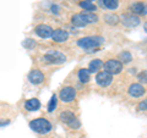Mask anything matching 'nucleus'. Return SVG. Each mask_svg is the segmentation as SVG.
Returning <instances> with one entry per match:
<instances>
[{
	"instance_id": "dca6fc26",
	"label": "nucleus",
	"mask_w": 147,
	"mask_h": 138,
	"mask_svg": "<svg viewBox=\"0 0 147 138\" xmlns=\"http://www.w3.org/2000/svg\"><path fill=\"white\" fill-rule=\"evenodd\" d=\"M90 70L88 68H81L77 73V76H79V80L82 82V83H87V82L90 81Z\"/></svg>"
},
{
	"instance_id": "aec40b11",
	"label": "nucleus",
	"mask_w": 147,
	"mask_h": 138,
	"mask_svg": "<svg viewBox=\"0 0 147 138\" xmlns=\"http://www.w3.org/2000/svg\"><path fill=\"white\" fill-rule=\"evenodd\" d=\"M80 6H81L82 9H85L86 11H94L96 9H97L94 4H92L91 1H86V0H84V1L80 3Z\"/></svg>"
},
{
	"instance_id": "a211bd4d",
	"label": "nucleus",
	"mask_w": 147,
	"mask_h": 138,
	"mask_svg": "<svg viewBox=\"0 0 147 138\" xmlns=\"http://www.w3.org/2000/svg\"><path fill=\"white\" fill-rule=\"evenodd\" d=\"M82 16H84L86 23H96L98 21V16L93 12H85L82 13Z\"/></svg>"
},
{
	"instance_id": "9b49d317",
	"label": "nucleus",
	"mask_w": 147,
	"mask_h": 138,
	"mask_svg": "<svg viewBox=\"0 0 147 138\" xmlns=\"http://www.w3.org/2000/svg\"><path fill=\"white\" fill-rule=\"evenodd\" d=\"M67 37H69V33L66 31L58 28V29H54V33H53L52 38H53V40H55V42L61 43V42H65V40L67 39Z\"/></svg>"
},
{
	"instance_id": "423d86ee",
	"label": "nucleus",
	"mask_w": 147,
	"mask_h": 138,
	"mask_svg": "<svg viewBox=\"0 0 147 138\" xmlns=\"http://www.w3.org/2000/svg\"><path fill=\"white\" fill-rule=\"evenodd\" d=\"M113 81V75L109 73L107 71H102V72H98L97 76H96V82L100 86V87H107L112 83Z\"/></svg>"
},
{
	"instance_id": "bb28decb",
	"label": "nucleus",
	"mask_w": 147,
	"mask_h": 138,
	"mask_svg": "<svg viewBox=\"0 0 147 138\" xmlns=\"http://www.w3.org/2000/svg\"><path fill=\"white\" fill-rule=\"evenodd\" d=\"M86 1H93V0H86Z\"/></svg>"
},
{
	"instance_id": "f3484780",
	"label": "nucleus",
	"mask_w": 147,
	"mask_h": 138,
	"mask_svg": "<svg viewBox=\"0 0 147 138\" xmlns=\"http://www.w3.org/2000/svg\"><path fill=\"white\" fill-rule=\"evenodd\" d=\"M103 66V62L99 60V59H94L90 62V66H88V70L90 72H97L100 67Z\"/></svg>"
},
{
	"instance_id": "f257e3e1",
	"label": "nucleus",
	"mask_w": 147,
	"mask_h": 138,
	"mask_svg": "<svg viewBox=\"0 0 147 138\" xmlns=\"http://www.w3.org/2000/svg\"><path fill=\"white\" fill-rule=\"evenodd\" d=\"M104 42V38L100 36H91V37H85L77 40V45L82 49H93L102 45Z\"/></svg>"
},
{
	"instance_id": "a878e982",
	"label": "nucleus",
	"mask_w": 147,
	"mask_h": 138,
	"mask_svg": "<svg viewBox=\"0 0 147 138\" xmlns=\"http://www.w3.org/2000/svg\"><path fill=\"white\" fill-rule=\"evenodd\" d=\"M139 109L140 110H147V99H144L142 102L139 104Z\"/></svg>"
},
{
	"instance_id": "2eb2a0df",
	"label": "nucleus",
	"mask_w": 147,
	"mask_h": 138,
	"mask_svg": "<svg viewBox=\"0 0 147 138\" xmlns=\"http://www.w3.org/2000/svg\"><path fill=\"white\" fill-rule=\"evenodd\" d=\"M71 22H72V25L76 26V27H85L87 25L84 16H82V13H76V15H74L71 17Z\"/></svg>"
},
{
	"instance_id": "b1692460",
	"label": "nucleus",
	"mask_w": 147,
	"mask_h": 138,
	"mask_svg": "<svg viewBox=\"0 0 147 138\" xmlns=\"http://www.w3.org/2000/svg\"><path fill=\"white\" fill-rule=\"evenodd\" d=\"M24 47L27 48V49H33L36 47V42H34L33 39H25Z\"/></svg>"
},
{
	"instance_id": "1a4fd4ad",
	"label": "nucleus",
	"mask_w": 147,
	"mask_h": 138,
	"mask_svg": "<svg viewBox=\"0 0 147 138\" xmlns=\"http://www.w3.org/2000/svg\"><path fill=\"white\" fill-rule=\"evenodd\" d=\"M28 81L33 84H39L44 81V75L39 70H32L28 75Z\"/></svg>"
},
{
	"instance_id": "ddd939ff",
	"label": "nucleus",
	"mask_w": 147,
	"mask_h": 138,
	"mask_svg": "<svg viewBox=\"0 0 147 138\" xmlns=\"http://www.w3.org/2000/svg\"><path fill=\"white\" fill-rule=\"evenodd\" d=\"M131 11L137 15H147V5L144 3H135L131 5Z\"/></svg>"
},
{
	"instance_id": "9d476101",
	"label": "nucleus",
	"mask_w": 147,
	"mask_h": 138,
	"mask_svg": "<svg viewBox=\"0 0 147 138\" xmlns=\"http://www.w3.org/2000/svg\"><path fill=\"white\" fill-rule=\"evenodd\" d=\"M144 93H145V88L140 83H132L130 87H129V94L131 96L137 98V96H141Z\"/></svg>"
},
{
	"instance_id": "5701e85b",
	"label": "nucleus",
	"mask_w": 147,
	"mask_h": 138,
	"mask_svg": "<svg viewBox=\"0 0 147 138\" xmlns=\"http://www.w3.org/2000/svg\"><path fill=\"white\" fill-rule=\"evenodd\" d=\"M105 21H107V23H109V25H117L119 18L115 15H107L105 16Z\"/></svg>"
},
{
	"instance_id": "f03ea898",
	"label": "nucleus",
	"mask_w": 147,
	"mask_h": 138,
	"mask_svg": "<svg viewBox=\"0 0 147 138\" xmlns=\"http://www.w3.org/2000/svg\"><path fill=\"white\" fill-rule=\"evenodd\" d=\"M30 127L37 133H40V135H44V133H48L52 130V123L45 119H36V120L30 122Z\"/></svg>"
},
{
	"instance_id": "0eeeda50",
	"label": "nucleus",
	"mask_w": 147,
	"mask_h": 138,
	"mask_svg": "<svg viewBox=\"0 0 147 138\" xmlns=\"http://www.w3.org/2000/svg\"><path fill=\"white\" fill-rule=\"evenodd\" d=\"M59 96H60V99L63 100L64 103H70V102H72V100L75 99L76 90H75V88H72V87H65V88H63L60 90Z\"/></svg>"
},
{
	"instance_id": "6ab92c4d",
	"label": "nucleus",
	"mask_w": 147,
	"mask_h": 138,
	"mask_svg": "<svg viewBox=\"0 0 147 138\" xmlns=\"http://www.w3.org/2000/svg\"><path fill=\"white\" fill-rule=\"evenodd\" d=\"M103 4L109 10H115L119 5V0H103Z\"/></svg>"
},
{
	"instance_id": "393cba45",
	"label": "nucleus",
	"mask_w": 147,
	"mask_h": 138,
	"mask_svg": "<svg viewBox=\"0 0 147 138\" xmlns=\"http://www.w3.org/2000/svg\"><path fill=\"white\" fill-rule=\"evenodd\" d=\"M137 80L142 83H147V71H142L139 73V76H137Z\"/></svg>"
},
{
	"instance_id": "4be33fe9",
	"label": "nucleus",
	"mask_w": 147,
	"mask_h": 138,
	"mask_svg": "<svg viewBox=\"0 0 147 138\" xmlns=\"http://www.w3.org/2000/svg\"><path fill=\"white\" fill-rule=\"evenodd\" d=\"M57 102H58L57 96H55V95H53L52 98H50V102H49V104H48V111H49V113L54 111L55 107H57Z\"/></svg>"
},
{
	"instance_id": "7ed1b4c3",
	"label": "nucleus",
	"mask_w": 147,
	"mask_h": 138,
	"mask_svg": "<svg viewBox=\"0 0 147 138\" xmlns=\"http://www.w3.org/2000/svg\"><path fill=\"white\" fill-rule=\"evenodd\" d=\"M121 70H123V62L119 60L110 59V60H108L104 64V71L112 73V75H117V73L121 72Z\"/></svg>"
},
{
	"instance_id": "4468645a",
	"label": "nucleus",
	"mask_w": 147,
	"mask_h": 138,
	"mask_svg": "<svg viewBox=\"0 0 147 138\" xmlns=\"http://www.w3.org/2000/svg\"><path fill=\"white\" fill-rule=\"evenodd\" d=\"M25 108L28 110V111H36V110H38L40 108V103H39V100L36 98L30 99L25 103Z\"/></svg>"
},
{
	"instance_id": "f8f14e48",
	"label": "nucleus",
	"mask_w": 147,
	"mask_h": 138,
	"mask_svg": "<svg viewBox=\"0 0 147 138\" xmlns=\"http://www.w3.org/2000/svg\"><path fill=\"white\" fill-rule=\"evenodd\" d=\"M123 23L126 27H135L140 23V18L136 16H132V15H127L123 17Z\"/></svg>"
},
{
	"instance_id": "412c9836",
	"label": "nucleus",
	"mask_w": 147,
	"mask_h": 138,
	"mask_svg": "<svg viewBox=\"0 0 147 138\" xmlns=\"http://www.w3.org/2000/svg\"><path fill=\"white\" fill-rule=\"evenodd\" d=\"M119 59L123 61V64H127V62H130L131 61V54L129 53V52H123L119 54Z\"/></svg>"
},
{
	"instance_id": "6e6552de",
	"label": "nucleus",
	"mask_w": 147,
	"mask_h": 138,
	"mask_svg": "<svg viewBox=\"0 0 147 138\" xmlns=\"http://www.w3.org/2000/svg\"><path fill=\"white\" fill-rule=\"evenodd\" d=\"M34 32L40 38H49V37H53V33H54L53 28L48 25H38L34 28Z\"/></svg>"
},
{
	"instance_id": "20e7f679",
	"label": "nucleus",
	"mask_w": 147,
	"mask_h": 138,
	"mask_svg": "<svg viewBox=\"0 0 147 138\" xmlns=\"http://www.w3.org/2000/svg\"><path fill=\"white\" fill-rule=\"evenodd\" d=\"M60 120L63 122L67 123V125L70 126V127H72V128H79L80 127L79 120H77L75 115H74L72 113H70V111H64V113H61L60 114Z\"/></svg>"
},
{
	"instance_id": "39448f33",
	"label": "nucleus",
	"mask_w": 147,
	"mask_h": 138,
	"mask_svg": "<svg viewBox=\"0 0 147 138\" xmlns=\"http://www.w3.org/2000/svg\"><path fill=\"white\" fill-rule=\"evenodd\" d=\"M44 60L50 64H63L65 61V55H63L59 52H55V50H52V52L44 55Z\"/></svg>"
}]
</instances>
